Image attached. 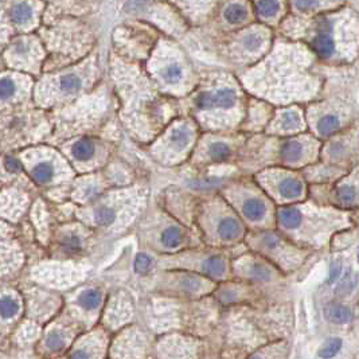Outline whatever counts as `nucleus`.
<instances>
[{"label": "nucleus", "instance_id": "obj_29", "mask_svg": "<svg viewBox=\"0 0 359 359\" xmlns=\"http://www.w3.org/2000/svg\"><path fill=\"white\" fill-rule=\"evenodd\" d=\"M16 90L15 82L10 78H2L0 80V99L6 100L14 96Z\"/></svg>", "mask_w": 359, "mask_h": 359}, {"label": "nucleus", "instance_id": "obj_35", "mask_svg": "<svg viewBox=\"0 0 359 359\" xmlns=\"http://www.w3.org/2000/svg\"><path fill=\"white\" fill-rule=\"evenodd\" d=\"M355 190H354V187H351V186H343V187H340L339 191H338V197H339L340 201L344 203L352 202L354 198H355Z\"/></svg>", "mask_w": 359, "mask_h": 359}, {"label": "nucleus", "instance_id": "obj_28", "mask_svg": "<svg viewBox=\"0 0 359 359\" xmlns=\"http://www.w3.org/2000/svg\"><path fill=\"white\" fill-rule=\"evenodd\" d=\"M62 246L68 253H77L81 250L82 242H81V238L78 236L72 234V236H68L65 240L62 241Z\"/></svg>", "mask_w": 359, "mask_h": 359}, {"label": "nucleus", "instance_id": "obj_9", "mask_svg": "<svg viewBox=\"0 0 359 359\" xmlns=\"http://www.w3.org/2000/svg\"><path fill=\"white\" fill-rule=\"evenodd\" d=\"M93 153H94V145L90 140H86V139L77 142L73 147V155L78 160H88L93 156Z\"/></svg>", "mask_w": 359, "mask_h": 359}, {"label": "nucleus", "instance_id": "obj_21", "mask_svg": "<svg viewBox=\"0 0 359 359\" xmlns=\"http://www.w3.org/2000/svg\"><path fill=\"white\" fill-rule=\"evenodd\" d=\"M161 242L167 248H176L180 244V232L176 227H168L161 234Z\"/></svg>", "mask_w": 359, "mask_h": 359}, {"label": "nucleus", "instance_id": "obj_19", "mask_svg": "<svg viewBox=\"0 0 359 359\" xmlns=\"http://www.w3.org/2000/svg\"><path fill=\"white\" fill-rule=\"evenodd\" d=\"M356 283H358V276H356L354 272H350V273L344 276V279L340 281V284L338 285V288H336V293H339L340 296L350 293V292L356 287Z\"/></svg>", "mask_w": 359, "mask_h": 359}, {"label": "nucleus", "instance_id": "obj_3", "mask_svg": "<svg viewBox=\"0 0 359 359\" xmlns=\"http://www.w3.org/2000/svg\"><path fill=\"white\" fill-rule=\"evenodd\" d=\"M218 233L223 240H234L237 238L241 233V226L237 219L234 218H225L219 222L218 225Z\"/></svg>", "mask_w": 359, "mask_h": 359}, {"label": "nucleus", "instance_id": "obj_25", "mask_svg": "<svg viewBox=\"0 0 359 359\" xmlns=\"http://www.w3.org/2000/svg\"><path fill=\"white\" fill-rule=\"evenodd\" d=\"M18 311H19V306L12 299L4 298L0 300V315L3 317L14 316L18 313Z\"/></svg>", "mask_w": 359, "mask_h": 359}, {"label": "nucleus", "instance_id": "obj_24", "mask_svg": "<svg viewBox=\"0 0 359 359\" xmlns=\"http://www.w3.org/2000/svg\"><path fill=\"white\" fill-rule=\"evenodd\" d=\"M209 153H210V156L213 157L214 160L221 161L229 157L230 148L225 144V143H214V144L210 145Z\"/></svg>", "mask_w": 359, "mask_h": 359}, {"label": "nucleus", "instance_id": "obj_17", "mask_svg": "<svg viewBox=\"0 0 359 359\" xmlns=\"http://www.w3.org/2000/svg\"><path fill=\"white\" fill-rule=\"evenodd\" d=\"M101 303V295L97 290H86L85 293L81 295L80 304L86 310H94Z\"/></svg>", "mask_w": 359, "mask_h": 359}, {"label": "nucleus", "instance_id": "obj_4", "mask_svg": "<svg viewBox=\"0 0 359 359\" xmlns=\"http://www.w3.org/2000/svg\"><path fill=\"white\" fill-rule=\"evenodd\" d=\"M313 47L320 57H330L334 53V49H335L333 39L330 37V32H319L316 38L313 39Z\"/></svg>", "mask_w": 359, "mask_h": 359}, {"label": "nucleus", "instance_id": "obj_38", "mask_svg": "<svg viewBox=\"0 0 359 359\" xmlns=\"http://www.w3.org/2000/svg\"><path fill=\"white\" fill-rule=\"evenodd\" d=\"M4 166L10 172H18L20 170V163L14 157H7L4 161Z\"/></svg>", "mask_w": 359, "mask_h": 359}, {"label": "nucleus", "instance_id": "obj_37", "mask_svg": "<svg viewBox=\"0 0 359 359\" xmlns=\"http://www.w3.org/2000/svg\"><path fill=\"white\" fill-rule=\"evenodd\" d=\"M340 269H342V265H340L339 261H334L333 265H331V269H330V279H329L330 283H334L335 280H338Z\"/></svg>", "mask_w": 359, "mask_h": 359}, {"label": "nucleus", "instance_id": "obj_15", "mask_svg": "<svg viewBox=\"0 0 359 359\" xmlns=\"http://www.w3.org/2000/svg\"><path fill=\"white\" fill-rule=\"evenodd\" d=\"M257 10H258V14L264 18H272L279 12V0H258Z\"/></svg>", "mask_w": 359, "mask_h": 359}, {"label": "nucleus", "instance_id": "obj_13", "mask_svg": "<svg viewBox=\"0 0 359 359\" xmlns=\"http://www.w3.org/2000/svg\"><path fill=\"white\" fill-rule=\"evenodd\" d=\"M11 16L16 23H24L32 18V10L27 3H18L11 10Z\"/></svg>", "mask_w": 359, "mask_h": 359}, {"label": "nucleus", "instance_id": "obj_14", "mask_svg": "<svg viewBox=\"0 0 359 359\" xmlns=\"http://www.w3.org/2000/svg\"><path fill=\"white\" fill-rule=\"evenodd\" d=\"M190 142V130L186 126H179L172 130L171 143L178 149H183Z\"/></svg>", "mask_w": 359, "mask_h": 359}, {"label": "nucleus", "instance_id": "obj_6", "mask_svg": "<svg viewBox=\"0 0 359 359\" xmlns=\"http://www.w3.org/2000/svg\"><path fill=\"white\" fill-rule=\"evenodd\" d=\"M280 221L288 229H296L302 223V213L295 207H287L280 211Z\"/></svg>", "mask_w": 359, "mask_h": 359}, {"label": "nucleus", "instance_id": "obj_1", "mask_svg": "<svg viewBox=\"0 0 359 359\" xmlns=\"http://www.w3.org/2000/svg\"><path fill=\"white\" fill-rule=\"evenodd\" d=\"M324 313L325 317L330 321L336 323V324H343V323H347L351 319V311L348 310L347 307L342 306V304H336V303L329 304Z\"/></svg>", "mask_w": 359, "mask_h": 359}, {"label": "nucleus", "instance_id": "obj_32", "mask_svg": "<svg viewBox=\"0 0 359 359\" xmlns=\"http://www.w3.org/2000/svg\"><path fill=\"white\" fill-rule=\"evenodd\" d=\"M180 284H182V287H183L186 290L195 292V290L201 287V280H199L198 277H195V276L188 275V276H184L183 279H182V281H180Z\"/></svg>", "mask_w": 359, "mask_h": 359}, {"label": "nucleus", "instance_id": "obj_42", "mask_svg": "<svg viewBox=\"0 0 359 359\" xmlns=\"http://www.w3.org/2000/svg\"><path fill=\"white\" fill-rule=\"evenodd\" d=\"M145 0H130V4L132 6H140V4L144 3Z\"/></svg>", "mask_w": 359, "mask_h": 359}, {"label": "nucleus", "instance_id": "obj_33", "mask_svg": "<svg viewBox=\"0 0 359 359\" xmlns=\"http://www.w3.org/2000/svg\"><path fill=\"white\" fill-rule=\"evenodd\" d=\"M252 277L264 281V280H268L271 277V271L261 264H254L252 267Z\"/></svg>", "mask_w": 359, "mask_h": 359}, {"label": "nucleus", "instance_id": "obj_16", "mask_svg": "<svg viewBox=\"0 0 359 359\" xmlns=\"http://www.w3.org/2000/svg\"><path fill=\"white\" fill-rule=\"evenodd\" d=\"M340 348H342V340L338 339V338H331L323 344V347L319 351V356L323 359L333 358L340 351Z\"/></svg>", "mask_w": 359, "mask_h": 359}, {"label": "nucleus", "instance_id": "obj_40", "mask_svg": "<svg viewBox=\"0 0 359 359\" xmlns=\"http://www.w3.org/2000/svg\"><path fill=\"white\" fill-rule=\"evenodd\" d=\"M264 244L267 245L268 248H276L277 244H279V240H277L273 234H268V236L264 237Z\"/></svg>", "mask_w": 359, "mask_h": 359}, {"label": "nucleus", "instance_id": "obj_2", "mask_svg": "<svg viewBox=\"0 0 359 359\" xmlns=\"http://www.w3.org/2000/svg\"><path fill=\"white\" fill-rule=\"evenodd\" d=\"M242 211H244L245 217L250 219V221H258L265 215L267 207L261 202L260 199L250 198L248 201H245L244 206H242Z\"/></svg>", "mask_w": 359, "mask_h": 359}, {"label": "nucleus", "instance_id": "obj_26", "mask_svg": "<svg viewBox=\"0 0 359 359\" xmlns=\"http://www.w3.org/2000/svg\"><path fill=\"white\" fill-rule=\"evenodd\" d=\"M281 125H283L284 129L287 130H292L299 128V126H300V116H299L298 112H285L283 115V119H281Z\"/></svg>", "mask_w": 359, "mask_h": 359}, {"label": "nucleus", "instance_id": "obj_44", "mask_svg": "<svg viewBox=\"0 0 359 359\" xmlns=\"http://www.w3.org/2000/svg\"><path fill=\"white\" fill-rule=\"evenodd\" d=\"M358 260H359V254H358Z\"/></svg>", "mask_w": 359, "mask_h": 359}, {"label": "nucleus", "instance_id": "obj_20", "mask_svg": "<svg viewBox=\"0 0 359 359\" xmlns=\"http://www.w3.org/2000/svg\"><path fill=\"white\" fill-rule=\"evenodd\" d=\"M81 78L80 77L74 76V74H69V76L62 77L61 81H59V86L63 92L66 93H74L77 92L78 89L81 88Z\"/></svg>", "mask_w": 359, "mask_h": 359}, {"label": "nucleus", "instance_id": "obj_11", "mask_svg": "<svg viewBox=\"0 0 359 359\" xmlns=\"http://www.w3.org/2000/svg\"><path fill=\"white\" fill-rule=\"evenodd\" d=\"M225 261L218 256H213L210 257V258H207V260L205 261V264H203V271L210 276L223 275V273H225Z\"/></svg>", "mask_w": 359, "mask_h": 359}, {"label": "nucleus", "instance_id": "obj_30", "mask_svg": "<svg viewBox=\"0 0 359 359\" xmlns=\"http://www.w3.org/2000/svg\"><path fill=\"white\" fill-rule=\"evenodd\" d=\"M63 344H65V336L59 331H54L47 338V346H49V348L54 350V351L61 350L63 347Z\"/></svg>", "mask_w": 359, "mask_h": 359}, {"label": "nucleus", "instance_id": "obj_27", "mask_svg": "<svg viewBox=\"0 0 359 359\" xmlns=\"http://www.w3.org/2000/svg\"><path fill=\"white\" fill-rule=\"evenodd\" d=\"M263 35L257 34V32H250V34L245 35L244 37V47L249 51H257L263 45Z\"/></svg>", "mask_w": 359, "mask_h": 359}, {"label": "nucleus", "instance_id": "obj_12", "mask_svg": "<svg viewBox=\"0 0 359 359\" xmlns=\"http://www.w3.org/2000/svg\"><path fill=\"white\" fill-rule=\"evenodd\" d=\"M223 16L230 23H240V22L245 20V18H246V10L241 4L233 3L226 7Z\"/></svg>", "mask_w": 359, "mask_h": 359}, {"label": "nucleus", "instance_id": "obj_7", "mask_svg": "<svg viewBox=\"0 0 359 359\" xmlns=\"http://www.w3.org/2000/svg\"><path fill=\"white\" fill-rule=\"evenodd\" d=\"M303 155V145L302 143L289 140L283 145L281 148V156L284 160L287 161H298Z\"/></svg>", "mask_w": 359, "mask_h": 359}, {"label": "nucleus", "instance_id": "obj_36", "mask_svg": "<svg viewBox=\"0 0 359 359\" xmlns=\"http://www.w3.org/2000/svg\"><path fill=\"white\" fill-rule=\"evenodd\" d=\"M295 6L299 8V10H303V11H307V10H311V8H315L319 3V0H293Z\"/></svg>", "mask_w": 359, "mask_h": 359}, {"label": "nucleus", "instance_id": "obj_31", "mask_svg": "<svg viewBox=\"0 0 359 359\" xmlns=\"http://www.w3.org/2000/svg\"><path fill=\"white\" fill-rule=\"evenodd\" d=\"M151 267H152V260L147 254H144V253L138 254L136 261H135V269H136V272L145 273V272H148L151 269Z\"/></svg>", "mask_w": 359, "mask_h": 359}, {"label": "nucleus", "instance_id": "obj_10", "mask_svg": "<svg viewBox=\"0 0 359 359\" xmlns=\"http://www.w3.org/2000/svg\"><path fill=\"white\" fill-rule=\"evenodd\" d=\"M53 166L47 163V161H42V163H39V165H37L32 168V178L41 184L50 182V180L53 179Z\"/></svg>", "mask_w": 359, "mask_h": 359}, {"label": "nucleus", "instance_id": "obj_39", "mask_svg": "<svg viewBox=\"0 0 359 359\" xmlns=\"http://www.w3.org/2000/svg\"><path fill=\"white\" fill-rule=\"evenodd\" d=\"M221 183V180L218 179H206V180H199L195 183L197 188H207V187H214L217 184Z\"/></svg>", "mask_w": 359, "mask_h": 359}, {"label": "nucleus", "instance_id": "obj_41", "mask_svg": "<svg viewBox=\"0 0 359 359\" xmlns=\"http://www.w3.org/2000/svg\"><path fill=\"white\" fill-rule=\"evenodd\" d=\"M70 359H90L89 358V354L85 350H77L72 354Z\"/></svg>", "mask_w": 359, "mask_h": 359}, {"label": "nucleus", "instance_id": "obj_5", "mask_svg": "<svg viewBox=\"0 0 359 359\" xmlns=\"http://www.w3.org/2000/svg\"><path fill=\"white\" fill-rule=\"evenodd\" d=\"M279 192L284 198H298L303 192V184L298 179L287 178L279 184Z\"/></svg>", "mask_w": 359, "mask_h": 359}, {"label": "nucleus", "instance_id": "obj_8", "mask_svg": "<svg viewBox=\"0 0 359 359\" xmlns=\"http://www.w3.org/2000/svg\"><path fill=\"white\" fill-rule=\"evenodd\" d=\"M214 96V105L218 108H232L237 101V96L232 89H221L213 93Z\"/></svg>", "mask_w": 359, "mask_h": 359}, {"label": "nucleus", "instance_id": "obj_18", "mask_svg": "<svg viewBox=\"0 0 359 359\" xmlns=\"http://www.w3.org/2000/svg\"><path fill=\"white\" fill-rule=\"evenodd\" d=\"M338 126H339V119L335 115L324 116L317 122V129L321 135H330L331 132L338 129Z\"/></svg>", "mask_w": 359, "mask_h": 359}, {"label": "nucleus", "instance_id": "obj_22", "mask_svg": "<svg viewBox=\"0 0 359 359\" xmlns=\"http://www.w3.org/2000/svg\"><path fill=\"white\" fill-rule=\"evenodd\" d=\"M163 80L167 82V84H176L179 82L180 78H182V68L176 63H172V65H168L167 68H165L163 73Z\"/></svg>", "mask_w": 359, "mask_h": 359}, {"label": "nucleus", "instance_id": "obj_43", "mask_svg": "<svg viewBox=\"0 0 359 359\" xmlns=\"http://www.w3.org/2000/svg\"><path fill=\"white\" fill-rule=\"evenodd\" d=\"M249 359H260V358H258V356H250Z\"/></svg>", "mask_w": 359, "mask_h": 359}, {"label": "nucleus", "instance_id": "obj_23", "mask_svg": "<svg viewBox=\"0 0 359 359\" xmlns=\"http://www.w3.org/2000/svg\"><path fill=\"white\" fill-rule=\"evenodd\" d=\"M94 218H96L97 225L109 226L111 223H113V221H115L116 214L115 211L112 210V209H109V207H101V209L97 210Z\"/></svg>", "mask_w": 359, "mask_h": 359}, {"label": "nucleus", "instance_id": "obj_34", "mask_svg": "<svg viewBox=\"0 0 359 359\" xmlns=\"http://www.w3.org/2000/svg\"><path fill=\"white\" fill-rule=\"evenodd\" d=\"M197 105H198V108H201V109H210V108L215 107L213 93H202V94L197 99Z\"/></svg>", "mask_w": 359, "mask_h": 359}]
</instances>
